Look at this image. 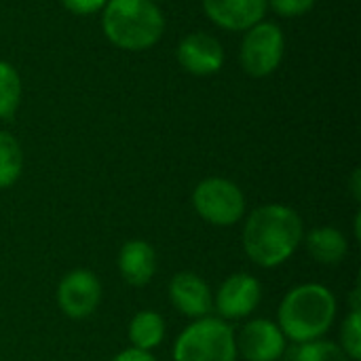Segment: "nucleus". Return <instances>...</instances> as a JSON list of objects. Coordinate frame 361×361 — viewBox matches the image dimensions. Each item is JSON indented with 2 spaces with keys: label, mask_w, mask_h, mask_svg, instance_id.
<instances>
[{
  "label": "nucleus",
  "mask_w": 361,
  "mask_h": 361,
  "mask_svg": "<svg viewBox=\"0 0 361 361\" xmlns=\"http://www.w3.org/2000/svg\"><path fill=\"white\" fill-rule=\"evenodd\" d=\"M165 338V319L154 311H140L129 324V341L135 349L152 351Z\"/></svg>",
  "instance_id": "obj_15"
},
{
  "label": "nucleus",
  "mask_w": 361,
  "mask_h": 361,
  "mask_svg": "<svg viewBox=\"0 0 361 361\" xmlns=\"http://www.w3.org/2000/svg\"><path fill=\"white\" fill-rule=\"evenodd\" d=\"M180 66L195 76H209L224 66V49L220 40L205 32H192L178 44Z\"/></svg>",
  "instance_id": "obj_10"
},
{
  "label": "nucleus",
  "mask_w": 361,
  "mask_h": 361,
  "mask_svg": "<svg viewBox=\"0 0 361 361\" xmlns=\"http://www.w3.org/2000/svg\"><path fill=\"white\" fill-rule=\"evenodd\" d=\"M292 360L294 361H351L347 357V353L341 349V345L332 343V341H311V343H302L296 347V351H292Z\"/></svg>",
  "instance_id": "obj_18"
},
{
  "label": "nucleus",
  "mask_w": 361,
  "mask_h": 361,
  "mask_svg": "<svg viewBox=\"0 0 361 361\" xmlns=\"http://www.w3.org/2000/svg\"><path fill=\"white\" fill-rule=\"evenodd\" d=\"M112 361H157L154 355L150 351H142V349H135V347H129L125 351H121Z\"/></svg>",
  "instance_id": "obj_22"
},
{
  "label": "nucleus",
  "mask_w": 361,
  "mask_h": 361,
  "mask_svg": "<svg viewBox=\"0 0 361 361\" xmlns=\"http://www.w3.org/2000/svg\"><path fill=\"white\" fill-rule=\"evenodd\" d=\"M351 192H353L355 201H360L361 199V171L360 169H355V171H353V176H351Z\"/></svg>",
  "instance_id": "obj_23"
},
{
  "label": "nucleus",
  "mask_w": 361,
  "mask_h": 361,
  "mask_svg": "<svg viewBox=\"0 0 361 361\" xmlns=\"http://www.w3.org/2000/svg\"><path fill=\"white\" fill-rule=\"evenodd\" d=\"M106 38L125 51H144L165 32V17L152 0H108L102 8Z\"/></svg>",
  "instance_id": "obj_3"
},
{
  "label": "nucleus",
  "mask_w": 361,
  "mask_h": 361,
  "mask_svg": "<svg viewBox=\"0 0 361 361\" xmlns=\"http://www.w3.org/2000/svg\"><path fill=\"white\" fill-rule=\"evenodd\" d=\"M267 4L281 17H300L309 13L315 4V0H267Z\"/></svg>",
  "instance_id": "obj_20"
},
{
  "label": "nucleus",
  "mask_w": 361,
  "mask_h": 361,
  "mask_svg": "<svg viewBox=\"0 0 361 361\" xmlns=\"http://www.w3.org/2000/svg\"><path fill=\"white\" fill-rule=\"evenodd\" d=\"M21 102V78L19 72L6 63L0 61V118H11Z\"/></svg>",
  "instance_id": "obj_17"
},
{
  "label": "nucleus",
  "mask_w": 361,
  "mask_h": 361,
  "mask_svg": "<svg viewBox=\"0 0 361 361\" xmlns=\"http://www.w3.org/2000/svg\"><path fill=\"white\" fill-rule=\"evenodd\" d=\"M169 300L171 305L190 319L207 317L214 309V294L207 281L195 273H178L169 281Z\"/></svg>",
  "instance_id": "obj_11"
},
{
  "label": "nucleus",
  "mask_w": 361,
  "mask_h": 361,
  "mask_svg": "<svg viewBox=\"0 0 361 361\" xmlns=\"http://www.w3.org/2000/svg\"><path fill=\"white\" fill-rule=\"evenodd\" d=\"M152 2H161V0H152Z\"/></svg>",
  "instance_id": "obj_25"
},
{
  "label": "nucleus",
  "mask_w": 361,
  "mask_h": 361,
  "mask_svg": "<svg viewBox=\"0 0 361 361\" xmlns=\"http://www.w3.org/2000/svg\"><path fill=\"white\" fill-rule=\"evenodd\" d=\"M283 51H286V38L281 27L273 21H260L250 30H245L239 49V61L250 76L262 78L279 68L283 59Z\"/></svg>",
  "instance_id": "obj_6"
},
{
  "label": "nucleus",
  "mask_w": 361,
  "mask_h": 361,
  "mask_svg": "<svg viewBox=\"0 0 361 361\" xmlns=\"http://www.w3.org/2000/svg\"><path fill=\"white\" fill-rule=\"evenodd\" d=\"M102 302V283L87 269L70 271L57 286V305L70 319H87Z\"/></svg>",
  "instance_id": "obj_7"
},
{
  "label": "nucleus",
  "mask_w": 361,
  "mask_h": 361,
  "mask_svg": "<svg viewBox=\"0 0 361 361\" xmlns=\"http://www.w3.org/2000/svg\"><path fill=\"white\" fill-rule=\"evenodd\" d=\"M173 361H235V330L220 317H201L182 330L173 345Z\"/></svg>",
  "instance_id": "obj_4"
},
{
  "label": "nucleus",
  "mask_w": 361,
  "mask_h": 361,
  "mask_svg": "<svg viewBox=\"0 0 361 361\" xmlns=\"http://www.w3.org/2000/svg\"><path fill=\"white\" fill-rule=\"evenodd\" d=\"M341 349L351 361L361 360V315L360 311H351L343 322L341 330Z\"/></svg>",
  "instance_id": "obj_19"
},
{
  "label": "nucleus",
  "mask_w": 361,
  "mask_h": 361,
  "mask_svg": "<svg viewBox=\"0 0 361 361\" xmlns=\"http://www.w3.org/2000/svg\"><path fill=\"white\" fill-rule=\"evenodd\" d=\"M305 237V226L296 209L281 203L256 207L243 226V250L247 258L262 267L275 269L290 260Z\"/></svg>",
  "instance_id": "obj_1"
},
{
  "label": "nucleus",
  "mask_w": 361,
  "mask_h": 361,
  "mask_svg": "<svg viewBox=\"0 0 361 361\" xmlns=\"http://www.w3.org/2000/svg\"><path fill=\"white\" fill-rule=\"evenodd\" d=\"M260 298V281L247 273H235L218 288L214 296V307L222 319H243L258 309Z\"/></svg>",
  "instance_id": "obj_9"
},
{
  "label": "nucleus",
  "mask_w": 361,
  "mask_h": 361,
  "mask_svg": "<svg viewBox=\"0 0 361 361\" xmlns=\"http://www.w3.org/2000/svg\"><path fill=\"white\" fill-rule=\"evenodd\" d=\"M192 205L205 222L233 226L245 214V195L226 178H205L192 192Z\"/></svg>",
  "instance_id": "obj_5"
},
{
  "label": "nucleus",
  "mask_w": 361,
  "mask_h": 361,
  "mask_svg": "<svg viewBox=\"0 0 361 361\" xmlns=\"http://www.w3.org/2000/svg\"><path fill=\"white\" fill-rule=\"evenodd\" d=\"M118 271L129 286L133 288L148 286L157 273L154 247L142 239L127 241L118 252Z\"/></svg>",
  "instance_id": "obj_13"
},
{
  "label": "nucleus",
  "mask_w": 361,
  "mask_h": 361,
  "mask_svg": "<svg viewBox=\"0 0 361 361\" xmlns=\"http://www.w3.org/2000/svg\"><path fill=\"white\" fill-rule=\"evenodd\" d=\"M307 243V252L311 254L313 260H317L319 264H338L347 252H349V243L347 237L334 228V226H319L313 228L307 237H302Z\"/></svg>",
  "instance_id": "obj_14"
},
{
  "label": "nucleus",
  "mask_w": 361,
  "mask_h": 361,
  "mask_svg": "<svg viewBox=\"0 0 361 361\" xmlns=\"http://www.w3.org/2000/svg\"><path fill=\"white\" fill-rule=\"evenodd\" d=\"M267 8V0H203L209 21L228 32H245L260 23Z\"/></svg>",
  "instance_id": "obj_12"
},
{
  "label": "nucleus",
  "mask_w": 361,
  "mask_h": 361,
  "mask_svg": "<svg viewBox=\"0 0 361 361\" xmlns=\"http://www.w3.org/2000/svg\"><path fill=\"white\" fill-rule=\"evenodd\" d=\"M351 300H353V305H351V311H360V286L351 292Z\"/></svg>",
  "instance_id": "obj_24"
},
{
  "label": "nucleus",
  "mask_w": 361,
  "mask_h": 361,
  "mask_svg": "<svg viewBox=\"0 0 361 361\" xmlns=\"http://www.w3.org/2000/svg\"><path fill=\"white\" fill-rule=\"evenodd\" d=\"M237 355L245 361H277L286 353V336L271 319H252L235 334Z\"/></svg>",
  "instance_id": "obj_8"
},
{
  "label": "nucleus",
  "mask_w": 361,
  "mask_h": 361,
  "mask_svg": "<svg viewBox=\"0 0 361 361\" xmlns=\"http://www.w3.org/2000/svg\"><path fill=\"white\" fill-rule=\"evenodd\" d=\"M108 0H61L63 8L74 15H93L106 6Z\"/></svg>",
  "instance_id": "obj_21"
},
{
  "label": "nucleus",
  "mask_w": 361,
  "mask_h": 361,
  "mask_svg": "<svg viewBox=\"0 0 361 361\" xmlns=\"http://www.w3.org/2000/svg\"><path fill=\"white\" fill-rule=\"evenodd\" d=\"M23 169V152L19 142L6 133L0 131V190L13 186Z\"/></svg>",
  "instance_id": "obj_16"
},
{
  "label": "nucleus",
  "mask_w": 361,
  "mask_h": 361,
  "mask_svg": "<svg viewBox=\"0 0 361 361\" xmlns=\"http://www.w3.org/2000/svg\"><path fill=\"white\" fill-rule=\"evenodd\" d=\"M336 298L322 283H302L292 288L277 311V326L286 338L302 345L322 338L336 319Z\"/></svg>",
  "instance_id": "obj_2"
}]
</instances>
